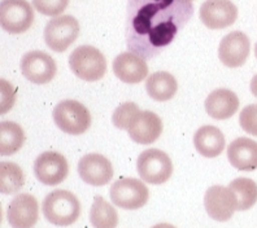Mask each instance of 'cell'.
<instances>
[{"mask_svg":"<svg viewBox=\"0 0 257 228\" xmlns=\"http://www.w3.org/2000/svg\"><path fill=\"white\" fill-rule=\"evenodd\" d=\"M34 172L41 183L48 187H55L66 179L69 172V165L61 153L44 152L35 159Z\"/></svg>","mask_w":257,"mask_h":228,"instance_id":"8fae6325","label":"cell"},{"mask_svg":"<svg viewBox=\"0 0 257 228\" xmlns=\"http://www.w3.org/2000/svg\"><path fill=\"white\" fill-rule=\"evenodd\" d=\"M137 170L142 180L150 184H163L172 176L173 163L165 152L151 148L142 152L138 157Z\"/></svg>","mask_w":257,"mask_h":228,"instance_id":"5b68a950","label":"cell"},{"mask_svg":"<svg viewBox=\"0 0 257 228\" xmlns=\"http://www.w3.org/2000/svg\"><path fill=\"white\" fill-rule=\"evenodd\" d=\"M21 72L35 85H46L55 78L57 66L55 60L43 51H32L21 59Z\"/></svg>","mask_w":257,"mask_h":228,"instance_id":"9c48e42d","label":"cell"},{"mask_svg":"<svg viewBox=\"0 0 257 228\" xmlns=\"http://www.w3.org/2000/svg\"><path fill=\"white\" fill-rule=\"evenodd\" d=\"M239 108V99L236 94L226 88L214 90L208 95L205 100V112L212 118L222 121L232 117Z\"/></svg>","mask_w":257,"mask_h":228,"instance_id":"d6986e66","label":"cell"},{"mask_svg":"<svg viewBox=\"0 0 257 228\" xmlns=\"http://www.w3.org/2000/svg\"><path fill=\"white\" fill-rule=\"evenodd\" d=\"M186 2H191V0H186Z\"/></svg>","mask_w":257,"mask_h":228,"instance_id":"1f68e13d","label":"cell"},{"mask_svg":"<svg viewBox=\"0 0 257 228\" xmlns=\"http://www.w3.org/2000/svg\"><path fill=\"white\" fill-rule=\"evenodd\" d=\"M113 73L123 83L137 85L148 74V65L141 56L133 52H122L113 61Z\"/></svg>","mask_w":257,"mask_h":228,"instance_id":"2e32d148","label":"cell"},{"mask_svg":"<svg viewBox=\"0 0 257 228\" xmlns=\"http://www.w3.org/2000/svg\"><path fill=\"white\" fill-rule=\"evenodd\" d=\"M69 4V0H33V7L42 15L55 17L59 16Z\"/></svg>","mask_w":257,"mask_h":228,"instance_id":"4316f807","label":"cell"},{"mask_svg":"<svg viewBox=\"0 0 257 228\" xmlns=\"http://www.w3.org/2000/svg\"><path fill=\"white\" fill-rule=\"evenodd\" d=\"M127 132L130 139L135 143L150 145L160 138L163 132V122L156 113L145 110L139 113Z\"/></svg>","mask_w":257,"mask_h":228,"instance_id":"e0dca14e","label":"cell"},{"mask_svg":"<svg viewBox=\"0 0 257 228\" xmlns=\"http://www.w3.org/2000/svg\"><path fill=\"white\" fill-rule=\"evenodd\" d=\"M34 11L26 0H3L0 4V25L11 34H22L32 28Z\"/></svg>","mask_w":257,"mask_h":228,"instance_id":"52a82bcc","label":"cell"},{"mask_svg":"<svg viewBox=\"0 0 257 228\" xmlns=\"http://www.w3.org/2000/svg\"><path fill=\"white\" fill-rule=\"evenodd\" d=\"M229 188L235 193L240 211L251 209L257 202V184L252 179L236 178L230 183Z\"/></svg>","mask_w":257,"mask_h":228,"instance_id":"d4e9b609","label":"cell"},{"mask_svg":"<svg viewBox=\"0 0 257 228\" xmlns=\"http://www.w3.org/2000/svg\"><path fill=\"white\" fill-rule=\"evenodd\" d=\"M25 143V132L20 125L11 121L0 123V154L12 156Z\"/></svg>","mask_w":257,"mask_h":228,"instance_id":"7402d4cb","label":"cell"},{"mask_svg":"<svg viewBox=\"0 0 257 228\" xmlns=\"http://www.w3.org/2000/svg\"><path fill=\"white\" fill-rule=\"evenodd\" d=\"M42 210L48 222L59 227H68L81 215L78 197L65 189H56L43 200Z\"/></svg>","mask_w":257,"mask_h":228,"instance_id":"7a4b0ae2","label":"cell"},{"mask_svg":"<svg viewBox=\"0 0 257 228\" xmlns=\"http://www.w3.org/2000/svg\"><path fill=\"white\" fill-rule=\"evenodd\" d=\"M204 206L210 218L218 222H226L234 215V211L238 210V200L229 187L213 185L205 192Z\"/></svg>","mask_w":257,"mask_h":228,"instance_id":"30bf717a","label":"cell"},{"mask_svg":"<svg viewBox=\"0 0 257 228\" xmlns=\"http://www.w3.org/2000/svg\"><path fill=\"white\" fill-rule=\"evenodd\" d=\"M146 90L151 99L156 101H168L174 97L178 83L168 72H157L151 74L146 81Z\"/></svg>","mask_w":257,"mask_h":228,"instance_id":"44dd1931","label":"cell"},{"mask_svg":"<svg viewBox=\"0 0 257 228\" xmlns=\"http://www.w3.org/2000/svg\"><path fill=\"white\" fill-rule=\"evenodd\" d=\"M227 158L236 170L253 171L257 169V143L248 138L235 139L227 148Z\"/></svg>","mask_w":257,"mask_h":228,"instance_id":"ac0fdd59","label":"cell"},{"mask_svg":"<svg viewBox=\"0 0 257 228\" xmlns=\"http://www.w3.org/2000/svg\"><path fill=\"white\" fill-rule=\"evenodd\" d=\"M238 19V8L230 0H205L200 7V20L213 30L229 28Z\"/></svg>","mask_w":257,"mask_h":228,"instance_id":"7c38bea8","label":"cell"},{"mask_svg":"<svg viewBox=\"0 0 257 228\" xmlns=\"http://www.w3.org/2000/svg\"><path fill=\"white\" fill-rule=\"evenodd\" d=\"M7 218L13 228H33L39 218L37 198L29 193L16 196L8 206Z\"/></svg>","mask_w":257,"mask_h":228,"instance_id":"9a60e30c","label":"cell"},{"mask_svg":"<svg viewBox=\"0 0 257 228\" xmlns=\"http://www.w3.org/2000/svg\"><path fill=\"white\" fill-rule=\"evenodd\" d=\"M249 50V38L243 32H232L222 38L218 47V57L227 68H239L247 61Z\"/></svg>","mask_w":257,"mask_h":228,"instance_id":"5bb4252c","label":"cell"},{"mask_svg":"<svg viewBox=\"0 0 257 228\" xmlns=\"http://www.w3.org/2000/svg\"><path fill=\"white\" fill-rule=\"evenodd\" d=\"M152 228H176L174 225L169 224V223H160V224H156L154 225Z\"/></svg>","mask_w":257,"mask_h":228,"instance_id":"f546056e","label":"cell"},{"mask_svg":"<svg viewBox=\"0 0 257 228\" xmlns=\"http://www.w3.org/2000/svg\"><path fill=\"white\" fill-rule=\"evenodd\" d=\"M69 68L82 81L96 82L107 73V60L97 48L81 46L70 53Z\"/></svg>","mask_w":257,"mask_h":228,"instance_id":"3957f363","label":"cell"},{"mask_svg":"<svg viewBox=\"0 0 257 228\" xmlns=\"http://www.w3.org/2000/svg\"><path fill=\"white\" fill-rule=\"evenodd\" d=\"M79 34V24L73 16H60L51 20L44 29L46 44L55 52H65Z\"/></svg>","mask_w":257,"mask_h":228,"instance_id":"ba28073f","label":"cell"},{"mask_svg":"<svg viewBox=\"0 0 257 228\" xmlns=\"http://www.w3.org/2000/svg\"><path fill=\"white\" fill-rule=\"evenodd\" d=\"M77 169L82 180L92 187L107 185L113 178L112 163L103 154H86L79 159Z\"/></svg>","mask_w":257,"mask_h":228,"instance_id":"4fadbf2b","label":"cell"},{"mask_svg":"<svg viewBox=\"0 0 257 228\" xmlns=\"http://www.w3.org/2000/svg\"><path fill=\"white\" fill-rule=\"evenodd\" d=\"M141 113L139 106L134 103H125L114 110L112 116V122L113 125L116 126L119 130H128L135 118L138 117Z\"/></svg>","mask_w":257,"mask_h":228,"instance_id":"484cf974","label":"cell"},{"mask_svg":"<svg viewBox=\"0 0 257 228\" xmlns=\"http://www.w3.org/2000/svg\"><path fill=\"white\" fill-rule=\"evenodd\" d=\"M239 123L247 134L257 136V104L247 105L241 110Z\"/></svg>","mask_w":257,"mask_h":228,"instance_id":"83f0119b","label":"cell"},{"mask_svg":"<svg viewBox=\"0 0 257 228\" xmlns=\"http://www.w3.org/2000/svg\"><path fill=\"white\" fill-rule=\"evenodd\" d=\"M25 184V175L19 165L13 162L0 163V192L4 194L16 193Z\"/></svg>","mask_w":257,"mask_h":228,"instance_id":"cb8c5ba5","label":"cell"},{"mask_svg":"<svg viewBox=\"0 0 257 228\" xmlns=\"http://www.w3.org/2000/svg\"><path fill=\"white\" fill-rule=\"evenodd\" d=\"M194 145L203 157L214 158L223 152L225 136H223L220 128L205 125L195 132Z\"/></svg>","mask_w":257,"mask_h":228,"instance_id":"ffe728a7","label":"cell"},{"mask_svg":"<svg viewBox=\"0 0 257 228\" xmlns=\"http://www.w3.org/2000/svg\"><path fill=\"white\" fill-rule=\"evenodd\" d=\"M110 200L116 206L125 210L141 209L148 202V187L139 179L125 178L113 183L110 187Z\"/></svg>","mask_w":257,"mask_h":228,"instance_id":"8992f818","label":"cell"},{"mask_svg":"<svg viewBox=\"0 0 257 228\" xmlns=\"http://www.w3.org/2000/svg\"><path fill=\"white\" fill-rule=\"evenodd\" d=\"M251 92L254 97H257V74L254 75L251 81Z\"/></svg>","mask_w":257,"mask_h":228,"instance_id":"f1b7e54d","label":"cell"},{"mask_svg":"<svg viewBox=\"0 0 257 228\" xmlns=\"http://www.w3.org/2000/svg\"><path fill=\"white\" fill-rule=\"evenodd\" d=\"M52 116L57 127L68 135L85 134L91 126V114L79 101H61L55 106Z\"/></svg>","mask_w":257,"mask_h":228,"instance_id":"277c9868","label":"cell"},{"mask_svg":"<svg viewBox=\"0 0 257 228\" xmlns=\"http://www.w3.org/2000/svg\"><path fill=\"white\" fill-rule=\"evenodd\" d=\"M125 38L128 52L156 57L190 21L194 6L186 0H128Z\"/></svg>","mask_w":257,"mask_h":228,"instance_id":"6da1fadb","label":"cell"},{"mask_svg":"<svg viewBox=\"0 0 257 228\" xmlns=\"http://www.w3.org/2000/svg\"><path fill=\"white\" fill-rule=\"evenodd\" d=\"M90 222L94 228H116L118 212L101 196H95L90 210Z\"/></svg>","mask_w":257,"mask_h":228,"instance_id":"603a6c76","label":"cell"},{"mask_svg":"<svg viewBox=\"0 0 257 228\" xmlns=\"http://www.w3.org/2000/svg\"><path fill=\"white\" fill-rule=\"evenodd\" d=\"M254 55H256V59H257V43L256 46H254Z\"/></svg>","mask_w":257,"mask_h":228,"instance_id":"4dcf8cb0","label":"cell"}]
</instances>
